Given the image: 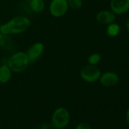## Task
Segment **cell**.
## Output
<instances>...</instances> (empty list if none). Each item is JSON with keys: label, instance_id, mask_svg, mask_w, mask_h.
Returning a JSON list of instances; mask_svg holds the SVG:
<instances>
[{"label": "cell", "instance_id": "cell-1", "mask_svg": "<svg viewBox=\"0 0 129 129\" xmlns=\"http://www.w3.org/2000/svg\"><path fill=\"white\" fill-rule=\"evenodd\" d=\"M31 24L30 20L24 15L12 18L9 21L0 24V32L3 36L16 35L24 33Z\"/></svg>", "mask_w": 129, "mask_h": 129}, {"label": "cell", "instance_id": "cell-2", "mask_svg": "<svg viewBox=\"0 0 129 129\" xmlns=\"http://www.w3.org/2000/svg\"><path fill=\"white\" fill-rule=\"evenodd\" d=\"M6 64L12 72L19 74L27 70L30 62L25 52H17L9 58Z\"/></svg>", "mask_w": 129, "mask_h": 129}, {"label": "cell", "instance_id": "cell-3", "mask_svg": "<svg viewBox=\"0 0 129 129\" xmlns=\"http://www.w3.org/2000/svg\"><path fill=\"white\" fill-rule=\"evenodd\" d=\"M70 122L69 111L64 107L55 109L52 115L51 124L55 129H64Z\"/></svg>", "mask_w": 129, "mask_h": 129}, {"label": "cell", "instance_id": "cell-4", "mask_svg": "<svg viewBox=\"0 0 129 129\" xmlns=\"http://www.w3.org/2000/svg\"><path fill=\"white\" fill-rule=\"evenodd\" d=\"M101 72L96 66L86 64L80 70V77L87 83H95L99 81Z\"/></svg>", "mask_w": 129, "mask_h": 129}, {"label": "cell", "instance_id": "cell-5", "mask_svg": "<svg viewBox=\"0 0 129 129\" xmlns=\"http://www.w3.org/2000/svg\"><path fill=\"white\" fill-rule=\"evenodd\" d=\"M69 8L67 0H51L49 6L50 15L54 18H61L66 15Z\"/></svg>", "mask_w": 129, "mask_h": 129}, {"label": "cell", "instance_id": "cell-6", "mask_svg": "<svg viewBox=\"0 0 129 129\" xmlns=\"http://www.w3.org/2000/svg\"><path fill=\"white\" fill-rule=\"evenodd\" d=\"M44 49L45 46L42 42H36L28 48L26 53L30 64L34 63L40 58V57L43 55L44 52Z\"/></svg>", "mask_w": 129, "mask_h": 129}, {"label": "cell", "instance_id": "cell-7", "mask_svg": "<svg viewBox=\"0 0 129 129\" xmlns=\"http://www.w3.org/2000/svg\"><path fill=\"white\" fill-rule=\"evenodd\" d=\"M99 81L105 87H112L118 84L119 76L114 72H106L101 74Z\"/></svg>", "mask_w": 129, "mask_h": 129}, {"label": "cell", "instance_id": "cell-8", "mask_svg": "<svg viewBox=\"0 0 129 129\" xmlns=\"http://www.w3.org/2000/svg\"><path fill=\"white\" fill-rule=\"evenodd\" d=\"M110 9L116 15H122L129 11V0H110Z\"/></svg>", "mask_w": 129, "mask_h": 129}, {"label": "cell", "instance_id": "cell-9", "mask_svg": "<svg viewBox=\"0 0 129 129\" xmlns=\"http://www.w3.org/2000/svg\"><path fill=\"white\" fill-rule=\"evenodd\" d=\"M116 15L111 10H103L99 12L96 15V20L98 23L103 25H109L115 21Z\"/></svg>", "mask_w": 129, "mask_h": 129}, {"label": "cell", "instance_id": "cell-10", "mask_svg": "<svg viewBox=\"0 0 129 129\" xmlns=\"http://www.w3.org/2000/svg\"><path fill=\"white\" fill-rule=\"evenodd\" d=\"M12 76V72L7 64L0 66V83L7 84L10 81Z\"/></svg>", "mask_w": 129, "mask_h": 129}, {"label": "cell", "instance_id": "cell-11", "mask_svg": "<svg viewBox=\"0 0 129 129\" xmlns=\"http://www.w3.org/2000/svg\"><path fill=\"white\" fill-rule=\"evenodd\" d=\"M30 8L35 13H41L45 9L44 0H30Z\"/></svg>", "mask_w": 129, "mask_h": 129}, {"label": "cell", "instance_id": "cell-12", "mask_svg": "<svg viewBox=\"0 0 129 129\" xmlns=\"http://www.w3.org/2000/svg\"><path fill=\"white\" fill-rule=\"evenodd\" d=\"M120 30H121L120 26L117 23H115V22L109 24V25H107V27H106V34L109 37H115L118 36V34L120 33Z\"/></svg>", "mask_w": 129, "mask_h": 129}, {"label": "cell", "instance_id": "cell-13", "mask_svg": "<svg viewBox=\"0 0 129 129\" xmlns=\"http://www.w3.org/2000/svg\"><path fill=\"white\" fill-rule=\"evenodd\" d=\"M101 58H102V57L100 53H97V52L92 53L87 58V62L89 64L96 66V64H98L100 63V61H101Z\"/></svg>", "mask_w": 129, "mask_h": 129}, {"label": "cell", "instance_id": "cell-14", "mask_svg": "<svg viewBox=\"0 0 129 129\" xmlns=\"http://www.w3.org/2000/svg\"><path fill=\"white\" fill-rule=\"evenodd\" d=\"M69 8L73 10H78L83 6V0H67Z\"/></svg>", "mask_w": 129, "mask_h": 129}, {"label": "cell", "instance_id": "cell-15", "mask_svg": "<svg viewBox=\"0 0 129 129\" xmlns=\"http://www.w3.org/2000/svg\"><path fill=\"white\" fill-rule=\"evenodd\" d=\"M75 129H92V128H91V126L90 125V124L82 121L77 124V126L75 127Z\"/></svg>", "mask_w": 129, "mask_h": 129}, {"label": "cell", "instance_id": "cell-16", "mask_svg": "<svg viewBox=\"0 0 129 129\" xmlns=\"http://www.w3.org/2000/svg\"><path fill=\"white\" fill-rule=\"evenodd\" d=\"M125 120L127 124L129 125V108L127 109V112H126V115H125Z\"/></svg>", "mask_w": 129, "mask_h": 129}, {"label": "cell", "instance_id": "cell-17", "mask_svg": "<svg viewBox=\"0 0 129 129\" xmlns=\"http://www.w3.org/2000/svg\"><path fill=\"white\" fill-rule=\"evenodd\" d=\"M126 28H127V32L129 33V18L127 20V21H126Z\"/></svg>", "mask_w": 129, "mask_h": 129}, {"label": "cell", "instance_id": "cell-18", "mask_svg": "<svg viewBox=\"0 0 129 129\" xmlns=\"http://www.w3.org/2000/svg\"><path fill=\"white\" fill-rule=\"evenodd\" d=\"M3 38V34H2L1 32H0V42L2 41Z\"/></svg>", "mask_w": 129, "mask_h": 129}]
</instances>
